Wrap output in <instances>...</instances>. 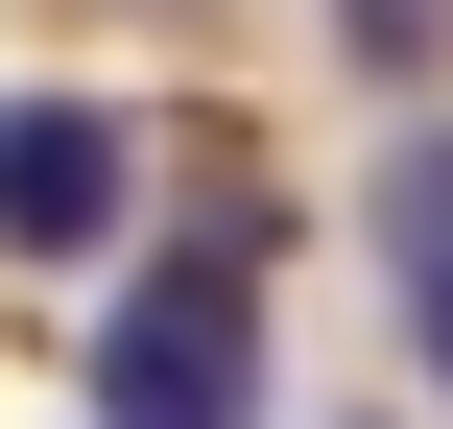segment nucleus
Listing matches in <instances>:
<instances>
[{
	"instance_id": "1",
	"label": "nucleus",
	"mask_w": 453,
	"mask_h": 429,
	"mask_svg": "<svg viewBox=\"0 0 453 429\" xmlns=\"http://www.w3.org/2000/svg\"><path fill=\"white\" fill-rule=\"evenodd\" d=\"M96 429H263V287H239V239L167 263L143 310H96Z\"/></svg>"
},
{
	"instance_id": "2",
	"label": "nucleus",
	"mask_w": 453,
	"mask_h": 429,
	"mask_svg": "<svg viewBox=\"0 0 453 429\" xmlns=\"http://www.w3.org/2000/svg\"><path fill=\"white\" fill-rule=\"evenodd\" d=\"M119 191H143V119L119 96H0V239L24 263H96Z\"/></svg>"
},
{
	"instance_id": "3",
	"label": "nucleus",
	"mask_w": 453,
	"mask_h": 429,
	"mask_svg": "<svg viewBox=\"0 0 453 429\" xmlns=\"http://www.w3.org/2000/svg\"><path fill=\"white\" fill-rule=\"evenodd\" d=\"M382 287H406V334H430V382H453V119L382 167Z\"/></svg>"
}]
</instances>
